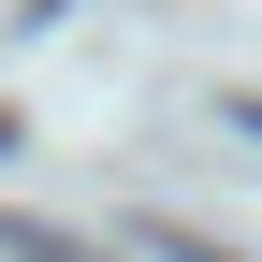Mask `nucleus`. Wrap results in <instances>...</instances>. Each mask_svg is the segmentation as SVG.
Wrapping results in <instances>:
<instances>
[{
  "label": "nucleus",
  "mask_w": 262,
  "mask_h": 262,
  "mask_svg": "<svg viewBox=\"0 0 262 262\" xmlns=\"http://www.w3.org/2000/svg\"><path fill=\"white\" fill-rule=\"evenodd\" d=\"M0 248H15V262H88L73 233H44V219H0Z\"/></svg>",
  "instance_id": "1"
}]
</instances>
